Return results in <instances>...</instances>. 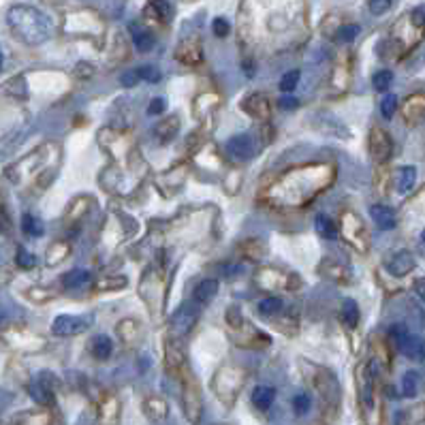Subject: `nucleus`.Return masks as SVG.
Here are the masks:
<instances>
[{
  "mask_svg": "<svg viewBox=\"0 0 425 425\" xmlns=\"http://www.w3.org/2000/svg\"><path fill=\"white\" fill-rule=\"evenodd\" d=\"M333 171L327 165H310L284 173L268 193L276 205H304L331 184Z\"/></svg>",
  "mask_w": 425,
  "mask_h": 425,
  "instance_id": "1",
  "label": "nucleus"
},
{
  "mask_svg": "<svg viewBox=\"0 0 425 425\" xmlns=\"http://www.w3.org/2000/svg\"><path fill=\"white\" fill-rule=\"evenodd\" d=\"M7 24L11 33L26 45H41L51 37V19L31 5H15L7 13Z\"/></svg>",
  "mask_w": 425,
  "mask_h": 425,
  "instance_id": "2",
  "label": "nucleus"
},
{
  "mask_svg": "<svg viewBox=\"0 0 425 425\" xmlns=\"http://www.w3.org/2000/svg\"><path fill=\"white\" fill-rule=\"evenodd\" d=\"M389 336L397 344V349H400L408 359L419 361V363L425 361V340H421L419 336H413L404 325H393L389 329Z\"/></svg>",
  "mask_w": 425,
  "mask_h": 425,
  "instance_id": "3",
  "label": "nucleus"
},
{
  "mask_svg": "<svg viewBox=\"0 0 425 425\" xmlns=\"http://www.w3.org/2000/svg\"><path fill=\"white\" fill-rule=\"evenodd\" d=\"M242 385H244V372H240L237 367H223L214 379V391L218 393L220 400L229 404L235 400V395Z\"/></svg>",
  "mask_w": 425,
  "mask_h": 425,
  "instance_id": "4",
  "label": "nucleus"
},
{
  "mask_svg": "<svg viewBox=\"0 0 425 425\" xmlns=\"http://www.w3.org/2000/svg\"><path fill=\"white\" fill-rule=\"evenodd\" d=\"M92 327L90 316H79V314H60L56 316V321L51 323V333L58 338H71L86 333Z\"/></svg>",
  "mask_w": 425,
  "mask_h": 425,
  "instance_id": "5",
  "label": "nucleus"
},
{
  "mask_svg": "<svg viewBox=\"0 0 425 425\" xmlns=\"http://www.w3.org/2000/svg\"><path fill=\"white\" fill-rule=\"evenodd\" d=\"M182 400H184V410H186V417H189V421L191 423H199L201 410H203V402H201V389H199L197 381L193 379V374H186V379H184Z\"/></svg>",
  "mask_w": 425,
  "mask_h": 425,
  "instance_id": "6",
  "label": "nucleus"
},
{
  "mask_svg": "<svg viewBox=\"0 0 425 425\" xmlns=\"http://www.w3.org/2000/svg\"><path fill=\"white\" fill-rule=\"evenodd\" d=\"M342 233H344V240H347L351 246H355L359 252H365V248H367L365 227L353 211H344L342 214Z\"/></svg>",
  "mask_w": 425,
  "mask_h": 425,
  "instance_id": "7",
  "label": "nucleus"
},
{
  "mask_svg": "<svg viewBox=\"0 0 425 425\" xmlns=\"http://www.w3.org/2000/svg\"><path fill=\"white\" fill-rule=\"evenodd\" d=\"M367 148H370V156L374 158L379 165L387 163L391 158V154H393V141L389 137V132L383 130V128H372L370 130Z\"/></svg>",
  "mask_w": 425,
  "mask_h": 425,
  "instance_id": "8",
  "label": "nucleus"
},
{
  "mask_svg": "<svg viewBox=\"0 0 425 425\" xmlns=\"http://www.w3.org/2000/svg\"><path fill=\"white\" fill-rule=\"evenodd\" d=\"M56 385H58V381L54 379V374H49V372H41V374L31 383L33 400L37 404L49 406L56 397Z\"/></svg>",
  "mask_w": 425,
  "mask_h": 425,
  "instance_id": "9",
  "label": "nucleus"
},
{
  "mask_svg": "<svg viewBox=\"0 0 425 425\" xmlns=\"http://www.w3.org/2000/svg\"><path fill=\"white\" fill-rule=\"evenodd\" d=\"M259 144L257 139L250 135V132H244V135H235L227 141V152L233 161H250L252 156H257L259 152Z\"/></svg>",
  "mask_w": 425,
  "mask_h": 425,
  "instance_id": "10",
  "label": "nucleus"
},
{
  "mask_svg": "<svg viewBox=\"0 0 425 425\" xmlns=\"http://www.w3.org/2000/svg\"><path fill=\"white\" fill-rule=\"evenodd\" d=\"M197 318H199V312H197L195 306H191V304L182 306V308L173 314V321H171V336H175V338L186 336V333H189V331L195 327Z\"/></svg>",
  "mask_w": 425,
  "mask_h": 425,
  "instance_id": "11",
  "label": "nucleus"
},
{
  "mask_svg": "<svg viewBox=\"0 0 425 425\" xmlns=\"http://www.w3.org/2000/svg\"><path fill=\"white\" fill-rule=\"evenodd\" d=\"M175 58L186 64V67H197L203 62V47H201V41L197 37H191V39H184L177 49H175Z\"/></svg>",
  "mask_w": 425,
  "mask_h": 425,
  "instance_id": "12",
  "label": "nucleus"
},
{
  "mask_svg": "<svg viewBox=\"0 0 425 425\" xmlns=\"http://www.w3.org/2000/svg\"><path fill=\"white\" fill-rule=\"evenodd\" d=\"M173 17V9L169 0H148L144 9V19L152 26H167Z\"/></svg>",
  "mask_w": 425,
  "mask_h": 425,
  "instance_id": "13",
  "label": "nucleus"
},
{
  "mask_svg": "<svg viewBox=\"0 0 425 425\" xmlns=\"http://www.w3.org/2000/svg\"><path fill=\"white\" fill-rule=\"evenodd\" d=\"M415 270V257L410 250H400L395 252L389 261H387V272L395 278H404Z\"/></svg>",
  "mask_w": 425,
  "mask_h": 425,
  "instance_id": "14",
  "label": "nucleus"
},
{
  "mask_svg": "<svg viewBox=\"0 0 425 425\" xmlns=\"http://www.w3.org/2000/svg\"><path fill=\"white\" fill-rule=\"evenodd\" d=\"M242 110H244L250 118H254V120H268L270 114H272V107H270L268 96L259 94V92L246 96V101L242 103Z\"/></svg>",
  "mask_w": 425,
  "mask_h": 425,
  "instance_id": "15",
  "label": "nucleus"
},
{
  "mask_svg": "<svg viewBox=\"0 0 425 425\" xmlns=\"http://www.w3.org/2000/svg\"><path fill=\"white\" fill-rule=\"evenodd\" d=\"M177 130H180V118L177 116H169L165 120H161L156 126H154V137L158 144H171L175 137H177Z\"/></svg>",
  "mask_w": 425,
  "mask_h": 425,
  "instance_id": "16",
  "label": "nucleus"
},
{
  "mask_svg": "<svg viewBox=\"0 0 425 425\" xmlns=\"http://www.w3.org/2000/svg\"><path fill=\"white\" fill-rule=\"evenodd\" d=\"M120 419V404L114 395H105L98 410V425H118Z\"/></svg>",
  "mask_w": 425,
  "mask_h": 425,
  "instance_id": "17",
  "label": "nucleus"
},
{
  "mask_svg": "<svg viewBox=\"0 0 425 425\" xmlns=\"http://www.w3.org/2000/svg\"><path fill=\"white\" fill-rule=\"evenodd\" d=\"M370 216L374 218V223H376L379 229H383V231H391V229H395V225H397L395 211H393L389 205H383V203L372 205V207H370Z\"/></svg>",
  "mask_w": 425,
  "mask_h": 425,
  "instance_id": "18",
  "label": "nucleus"
},
{
  "mask_svg": "<svg viewBox=\"0 0 425 425\" xmlns=\"http://www.w3.org/2000/svg\"><path fill=\"white\" fill-rule=\"evenodd\" d=\"M404 118L406 122L415 124L419 120L425 118V94H413L408 96V101L404 103Z\"/></svg>",
  "mask_w": 425,
  "mask_h": 425,
  "instance_id": "19",
  "label": "nucleus"
},
{
  "mask_svg": "<svg viewBox=\"0 0 425 425\" xmlns=\"http://www.w3.org/2000/svg\"><path fill=\"white\" fill-rule=\"evenodd\" d=\"M165 353H167V365H169L171 370H175V372H177V370L184 365V361H186L184 347H182L180 338L171 336V338L167 340V344H165Z\"/></svg>",
  "mask_w": 425,
  "mask_h": 425,
  "instance_id": "20",
  "label": "nucleus"
},
{
  "mask_svg": "<svg viewBox=\"0 0 425 425\" xmlns=\"http://www.w3.org/2000/svg\"><path fill=\"white\" fill-rule=\"evenodd\" d=\"M393 182H395V191L397 193H410L415 189V182H417V169L415 167H400L393 175Z\"/></svg>",
  "mask_w": 425,
  "mask_h": 425,
  "instance_id": "21",
  "label": "nucleus"
},
{
  "mask_svg": "<svg viewBox=\"0 0 425 425\" xmlns=\"http://www.w3.org/2000/svg\"><path fill=\"white\" fill-rule=\"evenodd\" d=\"M90 353H92V357L94 359H98V361H105V359H110L112 357V353H114V342H112V338L110 336H94L92 340H90Z\"/></svg>",
  "mask_w": 425,
  "mask_h": 425,
  "instance_id": "22",
  "label": "nucleus"
},
{
  "mask_svg": "<svg viewBox=\"0 0 425 425\" xmlns=\"http://www.w3.org/2000/svg\"><path fill=\"white\" fill-rule=\"evenodd\" d=\"M62 284L64 288H71V290L86 288L92 284V274L88 270H71L69 274L62 276Z\"/></svg>",
  "mask_w": 425,
  "mask_h": 425,
  "instance_id": "23",
  "label": "nucleus"
},
{
  "mask_svg": "<svg viewBox=\"0 0 425 425\" xmlns=\"http://www.w3.org/2000/svg\"><path fill=\"white\" fill-rule=\"evenodd\" d=\"M276 400V389L270 387V385H259L254 391H252V404L259 408V410H270L272 404Z\"/></svg>",
  "mask_w": 425,
  "mask_h": 425,
  "instance_id": "24",
  "label": "nucleus"
},
{
  "mask_svg": "<svg viewBox=\"0 0 425 425\" xmlns=\"http://www.w3.org/2000/svg\"><path fill=\"white\" fill-rule=\"evenodd\" d=\"M218 295V282L216 280H203L195 286V293H193V300L197 304H209Z\"/></svg>",
  "mask_w": 425,
  "mask_h": 425,
  "instance_id": "25",
  "label": "nucleus"
},
{
  "mask_svg": "<svg viewBox=\"0 0 425 425\" xmlns=\"http://www.w3.org/2000/svg\"><path fill=\"white\" fill-rule=\"evenodd\" d=\"M130 35H132V43H135V47H137L139 51H150V49H152L154 37H152V33L146 28V26L132 24V26H130Z\"/></svg>",
  "mask_w": 425,
  "mask_h": 425,
  "instance_id": "26",
  "label": "nucleus"
},
{
  "mask_svg": "<svg viewBox=\"0 0 425 425\" xmlns=\"http://www.w3.org/2000/svg\"><path fill=\"white\" fill-rule=\"evenodd\" d=\"M144 410H146V415H148L152 421H163V419L167 417V404H165V400H163V397H156V395L148 397L146 404H144Z\"/></svg>",
  "mask_w": 425,
  "mask_h": 425,
  "instance_id": "27",
  "label": "nucleus"
},
{
  "mask_svg": "<svg viewBox=\"0 0 425 425\" xmlns=\"http://www.w3.org/2000/svg\"><path fill=\"white\" fill-rule=\"evenodd\" d=\"M342 323L347 327H357L359 323V306L353 300H344L342 304Z\"/></svg>",
  "mask_w": 425,
  "mask_h": 425,
  "instance_id": "28",
  "label": "nucleus"
},
{
  "mask_svg": "<svg viewBox=\"0 0 425 425\" xmlns=\"http://www.w3.org/2000/svg\"><path fill=\"white\" fill-rule=\"evenodd\" d=\"M314 227H316V233L321 235V237H325V240H336V237H338V227L333 225L331 218H327V216H323V214L316 216Z\"/></svg>",
  "mask_w": 425,
  "mask_h": 425,
  "instance_id": "29",
  "label": "nucleus"
},
{
  "mask_svg": "<svg viewBox=\"0 0 425 425\" xmlns=\"http://www.w3.org/2000/svg\"><path fill=\"white\" fill-rule=\"evenodd\" d=\"M282 308H284V304H282V300H278V297H268V300L259 302V306H257L259 314L265 316V318L276 316L278 312H282Z\"/></svg>",
  "mask_w": 425,
  "mask_h": 425,
  "instance_id": "30",
  "label": "nucleus"
},
{
  "mask_svg": "<svg viewBox=\"0 0 425 425\" xmlns=\"http://www.w3.org/2000/svg\"><path fill=\"white\" fill-rule=\"evenodd\" d=\"M21 231H24L26 235H31V237H41L43 231H45V227H43V223H41L37 216L24 214V218H21Z\"/></svg>",
  "mask_w": 425,
  "mask_h": 425,
  "instance_id": "31",
  "label": "nucleus"
},
{
  "mask_svg": "<svg viewBox=\"0 0 425 425\" xmlns=\"http://www.w3.org/2000/svg\"><path fill=\"white\" fill-rule=\"evenodd\" d=\"M391 82H393V73L387 71V69L379 71L374 77H372V86H374V90H379V92H387Z\"/></svg>",
  "mask_w": 425,
  "mask_h": 425,
  "instance_id": "32",
  "label": "nucleus"
},
{
  "mask_svg": "<svg viewBox=\"0 0 425 425\" xmlns=\"http://www.w3.org/2000/svg\"><path fill=\"white\" fill-rule=\"evenodd\" d=\"M417 391H419V374L417 372H406L402 379V393L406 397H415Z\"/></svg>",
  "mask_w": 425,
  "mask_h": 425,
  "instance_id": "33",
  "label": "nucleus"
},
{
  "mask_svg": "<svg viewBox=\"0 0 425 425\" xmlns=\"http://www.w3.org/2000/svg\"><path fill=\"white\" fill-rule=\"evenodd\" d=\"M397 105H400V101H397L395 94H385L383 101H381V114L383 118H393V114L397 112Z\"/></svg>",
  "mask_w": 425,
  "mask_h": 425,
  "instance_id": "34",
  "label": "nucleus"
},
{
  "mask_svg": "<svg viewBox=\"0 0 425 425\" xmlns=\"http://www.w3.org/2000/svg\"><path fill=\"white\" fill-rule=\"evenodd\" d=\"M300 84V71H288L282 79H280V90L282 92H293Z\"/></svg>",
  "mask_w": 425,
  "mask_h": 425,
  "instance_id": "35",
  "label": "nucleus"
},
{
  "mask_svg": "<svg viewBox=\"0 0 425 425\" xmlns=\"http://www.w3.org/2000/svg\"><path fill=\"white\" fill-rule=\"evenodd\" d=\"M137 73H139V77L144 79V82H150V84H158V82H161V71H158L156 67L146 64V67H139Z\"/></svg>",
  "mask_w": 425,
  "mask_h": 425,
  "instance_id": "36",
  "label": "nucleus"
},
{
  "mask_svg": "<svg viewBox=\"0 0 425 425\" xmlns=\"http://www.w3.org/2000/svg\"><path fill=\"white\" fill-rule=\"evenodd\" d=\"M15 261H17V265L21 270H33L35 265H37V259L28 252V250H24V248H19L17 250V257H15Z\"/></svg>",
  "mask_w": 425,
  "mask_h": 425,
  "instance_id": "37",
  "label": "nucleus"
},
{
  "mask_svg": "<svg viewBox=\"0 0 425 425\" xmlns=\"http://www.w3.org/2000/svg\"><path fill=\"white\" fill-rule=\"evenodd\" d=\"M391 5H393V0H367V7H370V11L374 13V15L387 13L391 9Z\"/></svg>",
  "mask_w": 425,
  "mask_h": 425,
  "instance_id": "38",
  "label": "nucleus"
},
{
  "mask_svg": "<svg viewBox=\"0 0 425 425\" xmlns=\"http://www.w3.org/2000/svg\"><path fill=\"white\" fill-rule=\"evenodd\" d=\"M211 31H214V35L216 37H227L229 33H231V24L225 19V17H216L214 21H211Z\"/></svg>",
  "mask_w": 425,
  "mask_h": 425,
  "instance_id": "39",
  "label": "nucleus"
},
{
  "mask_svg": "<svg viewBox=\"0 0 425 425\" xmlns=\"http://www.w3.org/2000/svg\"><path fill=\"white\" fill-rule=\"evenodd\" d=\"M165 110H167V101L163 96L152 98L150 105H148V114L150 116H161V114H165Z\"/></svg>",
  "mask_w": 425,
  "mask_h": 425,
  "instance_id": "40",
  "label": "nucleus"
},
{
  "mask_svg": "<svg viewBox=\"0 0 425 425\" xmlns=\"http://www.w3.org/2000/svg\"><path fill=\"white\" fill-rule=\"evenodd\" d=\"M293 410L297 415H306L310 410V397L306 393H300V395L293 397Z\"/></svg>",
  "mask_w": 425,
  "mask_h": 425,
  "instance_id": "41",
  "label": "nucleus"
},
{
  "mask_svg": "<svg viewBox=\"0 0 425 425\" xmlns=\"http://www.w3.org/2000/svg\"><path fill=\"white\" fill-rule=\"evenodd\" d=\"M357 33H359V28H357L355 24H347V26H342V28H340L338 39H340V41H344V43H351V41L357 37Z\"/></svg>",
  "mask_w": 425,
  "mask_h": 425,
  "instance_id": "42",
  "label": "nucleus"
},
{
  "mask_svg": "<svg viewBox=\"0 0 425 425\" xmlns=\"http://www.w3.org/2000/svg\"><path fill=\"white\" fill-rule=\"evenodd\" d=\"M141 82V77H139V73H137V69H132V71H126L124 75H122V79H120V84L124 86V88H132L135 84H139Z\"/></svg>",
  "mask_w": 425,
  "mask_h": 425,
  "instance_id": "43",
  "label": "nucleus"
},
{
  "mask_svg": "<svg viewBox=\"0 0 425 425\" xmlns=\"http://www.w3.org/2000/svg\"><path fill=\"white\" fill-rule=\"evenodd\" d=\"M278 105H280L282 110H295L297 105H300V101H297L295 96H280Z\"/></svg>",
  "mask_w": 425,
  "mask_h": 425,
  "instance_id": "44",
  "label": "nucleus"
},
{
  "mask_svg": "<svg viewBox=\"0 0 425 425\" xmlns=\"http://www.w3.org/2000/svg\"><path fill=\"white\" fill-rule=\"evenodd\" d=\"M415 293H417L421 300H425V278L415 280Z\"/></svg>",
  "mask_w": 425,
  "mask_h": 425,
  "instance_id": "45",
  "label": "nucleus"
},
{
  "mask_svg": "<svg viewBox=\"0 0 425 425\" xmlns=\"http://www.w3.org/2000/svg\"><path fill=\"white\" fill-rule=\"evenodd\" d=\"M417 248H419V254L425 259V231L421 233V237H419V242H417Z\"/></svg>",
  "mask_w": 425,
  "mask_h": 425,
  "instance_id": "46",
  "label": "nucleus"
},
{
  "mask_svg": "<svg viewBox=\"0 0 425 425\" xmlns=\"http://www.w3.org/2000/svg\"><path fill=\"white\" fill-rule=\"evenodd\" d=\"M3 321H5V310L0 308V323H3Z\"/></svg>",
  "mask_w": 425,
  "mask_h": 425,
  "instance_id": "47",
  "label": "nucleus"
},
{
  "mask_svg": "<svg viewBox=\"0 0 425 425\" xmlns=\"http://www.w3.org/2000/svg\"><path fill=\"white\" fill-rule=\"evenodd\" d=\"M182 3H191V0H182Z\"/></svg>",
  "mask_w": 425,
  "mask_h": 425,
  "instance_id": "48",
  "label": "nucleus"
}]
</instances>
